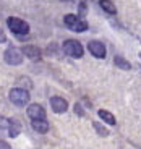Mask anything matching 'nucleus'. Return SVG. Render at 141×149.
<instances>
[{
    "mask_svg": "<svg viewBox=\"0 0 141 149\" xmlns=\"http://www.w3.org/2000/svg\"><path fill=\"white\" fill-rule=\"evenodd\" d=\"M7 26L16 36H28L29 34V24L26 21H23L21 18H16V16H10L7 19Z\"/></svg>",
    "mask_w": 141,
    "mask_h": 149,
    "instance_id": "f257e3e1",
    "label": "nucleus"
},
{
    "mask_svg": "<svg viewBox=\"0 0 141 149\" xmlns=\"http://www.w3.org/2000/svg\"><path fill=\"white\" fill-rule=\"evenodd\" d=\"M62 49L68 57H73V58H81L83 54H84V49H83L81 42L76 41V39H67L63 42Z\"/></svg>",
    "mask_w": 141,
    "mask_h": 149,
    "instance_id": "f03ea898",
    "label": "nucleus"
},
{
    "mask_svg": "<svg viewBox=\"0 0 141 149\" xmlns=\"http://www.w3.org/2000/svg\"><path fill=\"white\" fill-rule=\"evenodd\" d=\"M8 97H10V101L13 102L15 105H18V107H24V105L29 102V91L28 89H23V88H15V89H11L10 94H8Z\"/></svg>",
    "mask_w": 141,
    "mask_h": 149,
    "instance_id": "7ed1b4c3",
    "label": "nucleus"
},
{
    "mask_svg": "<svg viewBox=\"0 0 141 149\" xmlns=\"http://www.w3.org/2000/svg\"><path fill=\"white\" fill-rule=\"evenodd\" d=\"M3 60H5V63L11 65V67L20 65L23 62V52L16 47H8L3 54Z\"/></svg>",
    "mask_w": 141,
    "mask_h": 149,
    "instance_id": "20e7f679",
    "label": "nucleus"
},
{
    "mask_svg": "<svg viewBox=\"0 0 141 149\" xmlns=\"http://www.w3.org/2000/svg\"><path fill=\"white\" fill-rule=\"evenodd\" d=\"M88 50L91 52V55L96 57V58H105V54H107L105 45L101 41H91L88 44Z\"/></svg>",
    "mask_w": 141,
    "mask_h": 149,
    "instance_id": "39448f33",
    "label": "nucleus"
},
{
    "mask_svg": "<svg viewBox=\"0 0 141 149\" xmlns=\"http://www.w3.org/2000/svg\"><path fill=\"white\" fill-rule=\"evenodd\" d=\"M50 109L55 113H65L68 110V102L60 96H54L50 97Z\"/></svg>",
    "mask_w": 141,
    "mask_h": 149,
    "instance_id": "423d86ee",
    "label": "nucleus"
},
{
    "mask_svg": "<svg viewBox=\"0 0 141 149\" xmlns=\"http://www.w3.org/2000/svg\"><path fill=\"white\" fill-rule=\"evenodd\" d=\"M28 117L31 120H37V118H45V110L41 104H31L28 107Z\"/></svg>",
    "mask_w": 141,
    "mask_h": 149,
    "instance_id": "0eeeda50",
    "label": "nucleus"
},
{
    "mask_svg": "<svg viewBox=\"0 0 141 149\" xmlns=\"http://www.w3.org/2000/svg\"><path fill=\"white\" fill-rule=\"evenodd\" d=\"M23 55L28 57L29 60H39L41 58V49H37L36 45H26L23 47Z\"/></svg>",
    "mask_w": 141,
    "mask_h": 149,
    "instance_id": "6e6552de",
    "label": "nucleus"
},
{
    "mask_svg": "<svg viewBox=\"0 0 141 149\" xmlns=\"http://www.w3.org/2000/svg\"><path fill=\"white\" fill-rule=\"evenodd\" d=\"M7 130H8V136H10V138H16L20 134V131H21V123H20V120L10 118Z\"/></svg>",
    "mask_w": 141,
    "mask_h": 149,
    "instance_id": "1a4fd4ad",
    "label": "nucleus"
},
{
    "mask_svg": "<svg viewBox=\"0 0 141 149\" xmlns=\"http://www.w3.org/2000/svg\"><path fill=\"white\" fill-rule=\"evenodd\" d=\"M31 127H33V130L37 131V133H47L49 131V122L45 118H37V120H33V122H31Z\"/></svg>",
    "mask_w": 141,
    "mask_h": 149,
    "instance_id": "9d476101",
    "label": "nucleus"
},
{
    "mask_svg": "<svg viewBox=\"0 0 141 149\" xmlns=\"http://www.w3.org/2000/svg\"><path fill=\"white\" fill-rule=\"evenodd\" d=\"M97 115H99V118L102 120L104 123H107V125H112V127H114L115 123H117V120H115V115L112 113V112H109V110L101 109V110L97 112Z\"/></svg>",
    "mask_w": 141,
    "mask_h": 149,
    "instance_id": "9b49d317",
    "label": "nucleus"
},
{
    "mask_svg": "<svg viewBox=\"0 0 141 149\" xmlns=\"http://www.w3.org/2000/svg\"><path fill=\"white\" fill-rule=\"evenodd\" d=\"M99 7L102 8L105 13H109V15H115V13H117V8H115L112 0H99Z\"/></svg>",
    "mask_w": 141,
    "mask_h": 149,
    "instance_id": "f8f14e48",
    "label": "nucleus"
},
{
    "mask_svg": "<svg viewBox=\"0 0 141 149\" xmlns=\"http://www.w3.org/2000/svg\"><path fill=\"white\" fill-rule=\"evenodd\" d=\"M114 63H115V67H119L120 70H131V63L128 62V60H125L123 57H120V55H117L114 58Z\"/></svg>",
    "mask_w": 141,
    "mask_h": 149,
    "instance_id": "ddd939ff",
    "label": "nucleus"
},
{
    "mask_svg": "<svg viewBox=\"0 0 141 149\" xmlns=\"http://www.w3.org/2000/svg\"><path fill=\"white\" fill-rule=\"evenodd\" d=\"M93 125H94V130H96L101 136H109V130L104 127V125H101L99 122H93Z\"/></svg>",
    "mask_w": 141,
    "mask_h": 149,
    "instance_id": "4468645a",
    "label": "nucleus"
},
{
    "mask_svg": "<svg viewBox=\"0 0 141 149\" xmlns=\"http://www.w3.org/2000/svg\"><path fill=\"white\" fill-rule=\"evenodd\" d=\"M18 84L21 86V88H23V86H26V89H31V86H33L29 78H23V76H21V78H18ZM23 89H24V88H23Z\"/></svg>",
    "mask_w": 141,
    "mask_h": 149,
    "instance_id": "2eb2a0df",
    "label": "nucleus"
},
{
    "mask_svg": "<svg viewBox=\"0 0 141 149\" xmlns=\"http://www.w3.org/2000/svg\"><path fill=\"white\" fill-rule=\"evenodd\" d=\"M8 122L10 118H5V117H0V130H5L8 127Z\"/></svg>",
    "mask_w": 141,
    "mask_h": 149,
    "instance_id": "dca6fc26",
    "label": "nucleus"
},
{
    "mask_svg": "<svg viewBox=\"0 0 141 149\" xmlns=\"http://www.w3.org/2000/svg\"><path fill=\"white\" fill-rule=\"evenodd\" d=\"M0 149H11V148L7 141H2V139H0Z\"/></svg>",
    "mask_w": 141,
    "mask_h": 149,
    "instance_id": "f3484780",
    "label": "nucleus"
},
{
    "mask_svg": "<svg viewBox=\"0 0 141 149\" xmlns=\"http://www.w3.org/2000/svg\"><path fill=\"white\" fill-rule=\"evenodd\" d=\"M84 2H81V3H80V11H81V15H84L86 13V7H84Z\"/></svg>",
    "mask_w": 141,
    "mask_h": 149,
    "instance_id": "a211bd4d",
    "label": "nucleus"
},
{
    "mask_svg": "<svg viewBox=\"0 0 141 149\" xmlns=\"http://www.w3.org/2000/svg\"><path fill=\"white\" fill-rule=\"evenodd\" d=\"M75 112H78L80 115H83V110H81V105H80V104L75 105Z\"/></svg>",
    "mask_w": 141,
    "mask_h": 149,
    "instance_id": "6ab92c4d",
    "label": "nucleus"
},
{
    "mask_svg": "<svg viewBox=\"0 0 141 149\" xmlns=\"http://www.w3.org/2000/svg\"><path fill=\"white\" fill-rule=\"evenodd\" d=\"M7 41V37H5V34H3V31L0 29V42H5Z\"/></svg>",
    "mask_w": 141,
    "mask_h": 149,
    "instance_id": "aec40b11",
    "label": "nucleus"
}]
</instances>
